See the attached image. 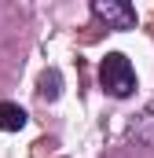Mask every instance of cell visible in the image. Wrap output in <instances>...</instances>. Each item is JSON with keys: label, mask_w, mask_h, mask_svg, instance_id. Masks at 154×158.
Here are the masks:
<instances>
[{"label": "cell", "mask_w": 154, "mask_h": 158, "mask_svg": "<svg viewBox=\"0 0 154 158\" xmlns=\"http://www.w3.org/2000/svg\"><path fill=\"white\" fill-rule=\"evenodd\" d=\"M99 85L107 96L114 99H128L136 92V66L121 55V52H110L103 63H99Z\"/></svg>", "instance_id": "1"}, {"label": "cell", "mask_w": 154, "mask_h": 158, "mask_svg": "<svg viewBox=\"0 0 154 158\" xmlns=\"http://www.w3.org/2000/svg\"><path fill=\"white\" fill-rule=\"evenodd\" d=\"M92 15L107 22V30H132L136 26V7L125 0H92Z\"/></svg>", "instance_id": "2"}, {"label": "cell", "mask_w": 154, "mask_h": 158, "mask_svg": "<svg viewBox=\"0 0 154 158\" xmlns=\"http://www.w3.org/2000/svg\"><path fill=\"white\" fill-rule=\"evenodd\" d=\"M26 110L18 107V103H0V129L4 132H18L22 125H26Z\"/></svg>", "instance_id": "3"}, {"label": "cell", "mask_w": 154, "mask_h": 158, "mask_svg": "<svg viewBox=\"0 0 154 158\" xmlns=\"http://www.w3.org/2000/svg\"><path fill=\"white\" fill-rule=\"evenodd\" d=\"M40 99H59V92H63V74L59 70H48V74H40Z\"/></svg>", "instance_id": "4"}]
</instances>
